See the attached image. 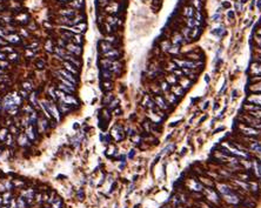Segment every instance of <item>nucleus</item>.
Masks as SVG:
<instances>
[{
    "label": "nucleus",
    "mask_w": 261,
    "mask_h": 208,
    "mask_svg": "<svg viewBox=\"0 0 261 208\" xmlns=\"http://www.w3.org/2000/svg\"><path fill=\"white\" fill-rule=\"evenodd\" d=\"M59 74H61V77L65 78V79H67L68 81H71V82H73L74 85L77 84V79L73 77V74L71 73V72H68V71L66 70H60L59 71Z\"/></svg>",
    "instance_id": "1"
},
{
    "label": "nucleus",
    "mask_w": 261,
    "mask_h": 208,
    "mask_svg": "<svg viewBox=\"0 0 261 208\" xmlns=\"http://www.w3.org/2000/svg\"><path fill=\"white\" fill-rule=\"evenodd\" d=\"M66 48L71 53H74V54H77V55L81 54V47H80L79 45H77V44H68L67 46H66Z\"/></svg>",
    "instance_id": "2"
},
{
    "label": "nucleus",
    "mask_w": 261,
    "mask_h": 208,
    "mask_svg": "<svg viewBox=\"0 0 261 208\" xmlns=\"http://www.w3.org/2000/svg\"><path fill=\"white\" fill-rule=\"evenodd\" d=\"M113 133L112 134L114 135V138L117 139L118 141H120V140H122L123 139V133H122V128L120 127V126H115V128L113 129Z\"/></svg>",
    "instance_id": "3"
},
{
    "label": "nucleus",
    "mask_w": 261,
    "mask_h": 208,
    "mask_svg": "<svg viewBox=\"0 0 261 208\" xmlns=\"http://www.w3.org/2000/svg\"><path fill=\"white\" fill-rule=\"evenodd\" d=\"M64 66H65V70L68 71V72H71L72 74H78V70H77L75 67H73L74 65L72 64V62L65 61V62H64Z\"/></svg>",
    "instance_id": "4"
},
{
    "label": "nucleus",
    "mask_w": 261,
    "mask_h": 208,
    "mask_svg": "<svg viewBox=\"0 0 261 208\" xmlns=\"http://www.w3.org/2000/svg\"><path fill=\"white\" fill-rule=\"evenodd\" d=\"M174 62L181 66V67H186V68H193L195 67V62H192V61H180V60H174Z\"/></svg>",
    "instance_id": "5"
},
{
    "label": "nucleus",
    "mask_w": 261,
    "mask_h": 208,
    "mask_svg": "<svg viewBox=\"0 0 261 208\" xmlns=\"http://www.w3.org/2000/svg\"><path fill=\"white\" fill-rule=\"evenodd\" d=\"M212 33L214 34V35H218V37H221V35H226V30H225L224 26H219V27H216L215 30H213Z\"/></svg>",
    "instance_id": "6"
},
{
    "label": "nucleus",
    "mask_w": 261,
    "mask_h": 208,
    "mask_svg": "<svg viewBox=\"0 0 261 208\" xmlns=\"http://www.w3.org/2000/svg\"><path fill=\"white\" fill-rule=\"evenodd\" d=\"M100 48H101V51L104 53H106V52H108V51L113 49V47H112V45L109 43H107V41H102V43H100Z\"/></svg>",
    "instance_id": "7"
},
{
    "label": "nucleus",
    "mask_w": 261,
    "mask_h": 208,
    "mask_svg": "<svg viewBox=\"0 0 261 208\" xmlns=\"http://www.w3.org/2000/svg\"><path fill=\"white\" fill-rule=\"evenodd\" d=\"M104 55H105V58H106V59H114V58H117L118 55H119V52H118V51H115V49H111V51H108V52L104 53Z\"/></svg>",
    "instance_id": "8"
},
{
    "label": "nucleus",
    "mask_w": 261,
    "mask_h": 208,
    "mask_svg": "<svg viewBox=\"0 0 261 208\" xmlns=\"http://www.w3.org/2000/svg\"><path fill=\"white\" fill-rule=\"evenodd\" d=\"M28 140H30V139L27 138V135L20 134L18 138V144L20 145V146H26V145L28 144Z\"/></svg>",
    "instance_id": "9"
},
{
    "label": "nucleus",
    "mask_w": 261,
    "mask_h": 208,
    "mask_svg": "<svg viewBox=\"0 0 261 208\" xmlns=\"http://www.w3.org/2000/svg\"><path fill=\"white\" fill-rule=\"evenodd\" d=\"M38 126H39V131H40V132H45V129H46L47 126H48V123H47V120H46V119H40V120H38Z\"/></svg>",
    "instance_id": "10"
},
{
    "label": "nucleus",
    "mask_w": 261,
    "mask_h": 208,
    "mask_svg": "<svg viewBox=\"0 0 261 208\" xmlns=\"http://www.w3.org/2000/svg\"><path fill=\"white\" fill-rule=\"evenodd\" d=\"M59 109L61 110V113H67V112H70L71 110V105H67L65 104V102H61L60 101V104H59Z\"/></svg>",
    "instance_id": "11"
},
{
    "label": "nucleus",
    "mask_w": 261,
    "mask_h": 208,
    "mask_svg": "<svg viewBox=\"0 0 261 208\" xmlns=\"http://www.w3.org/2000/svg\"><path fill=\"white\" fill-rule=\"evenodd\" d=\"M248 100L254 105H258V106H261V94L260 95H253L251 98H248Z\"/></svg>",
    "instance_id": "12"
},
{
    "label": "nucleus",
    "mask_w": 261,
    "mask_h": 208,
    "mask_svg": "<svg viewBox=\"0 0 261 208\" xmlns=\"http://www.w3.org/2000/svg\"><path fill=\"white\" fill-rule=\"evenodd\" d=\"M26 135H27V138L30 139V140H34V139H35V135H34V133H33V127H32L31 125L27 126V129H26Z\"/></svg>",
    "instance_id": "13"
},
{
    "label": "nucleus",
    "mask_w": 261,
    "mask_h": 208,
    "mask_svg": "<svg viewBox=\"0 0 261 208\" xmlns=\"http://www.w3.org/2000/svg\"><path fill=\"white\" fill-rule=\"evenodd\" d=\"M219 190H220V193L224 194V195H227V194L232 193V189H230L229 187L226 186V185H220V186H219Z\"/></svg>",
    "instance_id": "14"
},
{
    "label": "nucleus",
    "mask_w": 261,
    "mask_h": 208,
    "mask_svg": "<svg viewBox=\"0 0 261 208\" xmlns=\"http://www.w3.org/2000/svg\"><path fill=\"white\" fill-rule=\"evenodd\" d=\"M6 40L9 41V43H19L20 41V37L16 35V34H9V35L6 37Z\"/></svg>",
    "instance_id": "15"
},
{
    "label": "nucleus",
    "mask_w": 261,
    "mask_h": 208,
    "mask_svg": "<svg viewBox=\"0 0 261 208\" xmlns=\"http://www.w3.org/2000/svg\"><path fill=\"white\" fill-rule=\"evenodd\" d=\"M242 132L248 135H256L259 133V132L255 131L254 128H248V127H242Z\"/></svg>",
    "instance_id": "16"
},
{
    "label": "nucleus",
    "mask_w": 261,
    "mask_h": 208,
    "mask_svg": "<svg viewBox=\"0 0 261 208\" xmlns=\"http://www.w3.org/2000/svg\"><path fill=\"white\" fill-rule=\"evenodd\" d=\"M60 14L64 17H73L75 12H74V9H62V11H60Z\"/></svg>",
    "instance_id": "17"
},
{
    "label": "nucleus",
    "mask_w": 261,
    "mask_h": 208,
    "mask_svg": "<svg viewBox=\"0 0 261 208\" xmlns=\"http://www.w3.org/2000/svg\"><path fill=\"white\" fill-rule=\"evenodd\" d=\"M155 102H157V104H158V106H159V107H161V108H165V109H166V108H167V105H166V102L163 101V99L161 98V96H158V98L155 99Z\"/></svg>",
    "instance_id": "18"
},
{
    "label": "nucleus",
    "mask_w": 261,
    "mask_h": 208,
    "mask_svg": "<svg viewBox=\"0 0 261 208\" xmlns=\"http://www.w3.org/2000/svg\"><path fill=\"white\" fill-rule=\"evenodd\" d=\"M59 88L61 89L62 92H66V93H68V94H71V93L73 92V89H71L70 87H67V86H65L64 84H60V85H59Z\"/></svg>",
    "instance_id": "19"
},
{
    "label": "nucleus",
    "mask_w": 261,
    "mask_h": 208,
    "mask_svg": "<svg viewBox=\"0 0 261 208\" xmlns=\"http://www.w3.org/2000/svg\"><path fill=\"white\" fill-rule=\"evenodd\" d=\"M185 16L187 17V18L193 17L194 16V8H193V7H187V8H186V11H185Z\"/></svg>",
    "instance_id": "20"
},
{
    "label": "nucleus",
    "mask_w": 261,
    "mask_h": 208,
    "mask_svg": "<svg viewBox=\"0 0 261 208\" xmlns=\"http://www.w3.org/2000/svg\"><path fill=\"white\" fill-rule=\"evenodd\" d=\"M22 86H24V89L26 91V92H31L32 88H33V86H32L31 82H28V81H25L24 84H22Z\"/></svg>",
    "instance_id": "21"
},
{
    "label": "nucleus",
    "mask_w": 261,
    "mask_h": 208,
    "mask_svg": "<svg viewBox=\"0 0 261 208\" xmlns=\"http://www.w3.org/2000/svg\"><path fill=\"white\" fill-rule=\"evenodd\" d=\"M6 138H7V129L6 128H3L1 131H0V140L3 141V140H5Z\"/></svg>",
    "instance_id": "22"
},
{
    "label": "nucleus",
    "mask_w": 261,
    "mask_h": 208,
    "mask_svg": "<svg viewBox=\"0 0 261 208\" xmlns=\"http://www.w3.org/2000/svg\"><path fill=\"white\" fill-rule=\"evenodd\" d=\"M61 206H62L61 200L59 199V198H57L56 201H54V203H53V208H61Z\"/></svg>",
    "instance_id": "23"
},
{
    "label": "nucleus",
    "mask_w": 261,
    "mask_h": 208,
    "mask_svg": "<svg viewBox=\"0 0 261 208\" xmlns=\"http://www.w3.org/2000/svg\"><path fill=\"white\" fill-rule=\"evenodd\" d=\"M12 98H13V100H14V102H16L17 106L21 104V99H20V96H18V95H17V93L12 94Z\"/></svg>",
    "instance_id": "24"
},
{
    "label": "nucleus",
    "mask_w": 261,
    "mask_h": 208,
    "mask_svg": "<svg viewBox=\"0 0 261 208\" xmlns=\"http://www.w3.org/2000/svg\"><path fill=\"white\" fill-rule=\"evenodd\" d=\"M251 91H253V92H261V82L252 86V87H251Z\"/></svg>",
    "instance_id": "25"
},
{
    "label": "nucleus",
    "mask_w": 261,
    "mask_h": 208,
    "mask_svg": "<svg viewBox=\"0 0 261 208\" xmlns=\"http://www.w3.org/2000/svg\"><path fill=\"white\" fill-rule=\"evenodd\" d=\"M173 43H174L175 45H180V44L182 43V37L181 35H175V38L173 39Z\"/></svg>",
    "instance_id": "26"
},
{
    "label": "nucleus",
    "mask_w": 261,
    "mask_h": 208,
    "mask_svg": "<svg viewBox=\"0 0 261 208\" xmlns=\"http://www.w3.org/2000/svg\"><path fill=\"white\" fill-rule=\"evenodd\" d=\"M45 48H46V51H48V52H53V47H52V41L51 40H47L46 45H45Z\"/></svg>",
    "instance_id": "27"
},
{
    "label": "nucleus",
    "mask_w": 261,
    "mask_h": 208,
    "mask_svg": "<svg viewBox=\"0 0 261 208\" xmlns=\"http://www.w3.org/2000/svg\"><path fill=\"white\" fill-rule=\"evenodd\" d=\"M73 41L77 45H79V44L83 43V38H81V35H73Z\"/></svg>",
    "instance_id": "28"
},
{
    "label": "nucleus",
    "mask_w": 261,
    "mask_h": 208,
    "mask_svg": "<svg viewBox=\"0 0 261 208\" xmlns=\"http://www.w3.org/2000/svg\"><path fill=\"white\" fill-rule=\"evenodd\" d=\"M18 208H26V203H25L22 198H19L18 199Z\"/></svg>",
    "instance_id": "29"
},
{
    "label": "nucleus",
    "mask_w": 261,
    "mask_h": 208,
    "mask_svg": "<svg viewBox=\"0 0 261 208\" xmlns=\"http://www.w3.org/2000/svg\"><path fill=\"white\" fill-rule=\"evenodd\" d=\"M255 171L259 176H261V163L260 162H255Z\"/></svg>",
    "instance_id": "30"
},
{
    "label": "nucleus",
    "mask_w": 261,
    "mask_h": 208,
    "mask_svg": "<svg viewBox=\"0 0 261 208\" xmlns=\"http://www.w3.org/2000/svg\"><path fill=\"white\" fill-rule=\"evenodd\" d=\"M37 67L39 68V70H43L44 67H45V61L44 60H41V59H39V61H37Z\"/></svg>",
    "instance_id": "31"
},
{
    "label": "nucleus",
    "mask_w": 261,
    "mask_h": 208,
    "mask_svg": "<svg viewBox=\"0 0 261 208\" xmlns=\"http://www.w3.org/2000/svg\"><path fill=\"white\" fill-rule=\"evenodd\" d=\"M102 77H104L105 79H109V78H111V73H109L107 70H104L102 71Z\"/></svg>",
    "instance_id": "32"
},
{
    "label": "nucleus",
    "mask_w": 261,
    "mask_h": 208,
    "mask_svg": "<svg viewBox=\"0 0 261 208\" xmlns=\"http://www.w3.org/2000/svg\"><path fill=\"white\" fill-rule=\"evenodd\" d=\"M174 145H168V146L166 147V148H163V153H169V152H171V149H173V148H174Z\"/></svg>",
    "instance_id": "33"
},
{
    "label": "nucleus",
    "mask_w": 261,
    "mask_h": 208,
    "mask_svg": "<svg viewBox=\"0 0 261 208\" xmlns=\"http://www.w3.org/2000/svg\"><path fill=\"white\" fill-rule=\"evenodd\" d=\"M221 19V14H219V13H215L214 16L212 17V21H219Z\"/></svg>",
    "instance_id": "34"
},
{
    "label": "nucleus",
    "mask_w": 261,
    "mask_h": 208,
    "mask_svg": "<svg viewBox=\"0 0 261 208\" xmlns=\"http://www.w3.org/2000/svg\"><path fill=\"white\" fill-rule=\"evenodd\" d=\"M221 7H224V8H230V3H228V1H222Z\"/></svg>",
    "instance_id": "35"
},
{
    "label": "nucleus",
    "mask_w": 261,
    "mask_h": 208,
    "mask_svg": "<svg viewBox=\"0 0 261 208\" xmlns=\"http://www.w3.org/2000/svg\"><path fill=\"white\" fill-rule=\"evenodd\" d=\"M8 200H11V194L6 193V194L4 195V201H5V203H8Z\"/></svg>",
    "instance_id": "36"
},
{
    "label": "nucleus",
    "mask_w": 261,
    "mask_h": 208,
    "mask_svg": "<svg viewBox=\"0 0 261 208\" xmlns=\"http://www.w3.org/2000/svg\"><path fill=\"white\" fill-rule=\"evenodd\" d=\"M104 85H105V89H112V84L109 82V81H106V82H104Z\"/></svg>",
    "instance_id": "37"
},
{
    "label": "nucleus",
    "mask_w": 261,
    "mask_h": 208,
    "mask_svg": "<svg viewBox=\"0 0 261 208\" xmlns=\"http://www.w3.org/2000/svg\"><path fill=\"white\" fill-rule=\"evenodd\" d=\"M1 52H9V53H12L13 52V48L12 47H4L3 49H1Z\"/></svg>",
    "instance_id": "38"
},
{
    "label": "nucleus",
    "mask_w": 261,
    "mask_h": 208,
    "mask_svg": "<svg viewBox=\"0 0 261 208\" xmlns=\"http://www.w3.org/2000/svg\"><path fill=\"white\" fill-rule=\"evenodd\" d=\"M0 67L6 68V67H8V64H7L6 61H4V60H0Z\"/></svg>",
    "instance_id": "39"
},
{
    "label": "nucleus",
    "mask_w": 261,
    "mask_h": 208,
    "mask_svg": "<svg viewBox=\"0 0 261 208\" xmlns=\"http://www.w3.org/2000/svg\"><path fill=\"white\" fill-rule=\"evenodd\" d=\"M118 102H119V101L118 100H114V101H112L111 102V105H109V109H113L114 107H115V106H117L118 105Z\"/></svg>",
    "instance_id": "40"
},
{
    "label": "nucleus",
    "mask_w": 261,
    "mask_h": 208,
    "mask_svg": "<svg viewBox=\"0 0 261 208\" xmlns=\"http://www.w3.org/2000/svg\"><path fill=\"white\" fill-rule=\"evenodd\" d=\"M228 18H229V20L234 19V18H235V13H234L233 11H229V12H228Z\"/></svg>",
    "instance_id": "41"
},
{
    "label": "nucleus",
    "mask_w": 261,
    "mask_h": 208,
    "mask_svg": "<svg viewBox=\"0 0 261 208\" xmlns=\"http://www.w3.org/2000/svg\"><path fill=\"white\" fill-rule=\"evenodd\" d=\"M7 145H12V135H8L7 134V141H6Z\"/></svg>",
    "instance_id": "42"
},
{
    "label": "nucleus",
    "mask_w": 261,
    "mask_h": 208,
    "mask_svg": "<svg viewBox=\"0 0 261 208\" xmlns=\"http://www.w3.org/2000/svg\"><path fill=\"white\" fill-rule=\"evenodd\" d=\"M5 187H6V189H11L12 185H11V182H8V181H5Z\"/></svg>",
    "instance_id": "43"
},
{
    "label": "nucleus",
    "mask_w": 261,
    "mask_h": 208,
    "mask_svg": "<svg viewBox=\"0 0 261 208\" xmlns=\"http://www.w3.org/2000/svg\"><path fill=\"white\" fill-rule=\"evenodd\" d=\"M252 115H256V116H259V118H261V112H252Z\"/></svg>",
    "instance_id": "44"
},
{
    "label": "nucleus",
    "mask_w": 261,
    "mask_h": 208,
    "mask_svg": "<svg viewBox=\"0 0 261 208\" xmlns=\"http://www.w3.org/2000/svg\"><path fill=\"white\" fill-rule=\"evenodd\" d=\"M224 129H225V127H219V128H216V129H215V131H214V132H213V133H214V134H215V133H219V132H220V131H224Z\"/></svg>",
    "instance_id": "45"
},
{
    "label": "nucleus",
    "mask_w": 261,
    "mask_h": 208,
    "mask_svg": "<svg viewBox=\"0 0 261 208\" xmlns=\"http://www.w3.org/2000/svg\"><path fill=\"white\" fill-rule=\"evenodd\" d=\"M6 190V187L4 186L3 184H0V192H5Z\"/></svg>",
    "instance_id": "46"
},
{
    "label": "nucleus",
    "mask_w": 261,
    "mask_h": 208,
    "mask_svg": "<svg viewBox=\"0 0 261 208\" xmlns=\"http://www.w3.org/2000/svg\"><path fill=\"white\" fill-rule=\"evenodd\" d=\"M235 8H237V11H241V5L239 3H237L235 4Z\"/></svg>",
    "instance_id": "47"
},
{
    "label": "nucleus",
    "mask_w": 261,
    "mask_h": 208,
    "mask_svg": "<svg viewBox=\"0 0 261 208\" xmlns=\"http://www.w3.org/2000/svg\"><path fill=\"white\" fill-rule=\"evenodd\" d=\"M168 99H169V101H171V102H175V96H173V95H169Z\"/></svg>",
    "instance_id": "48"
},
{
    "label": "nucleus",
    "mask_w": 261,
    "mask_h": 208,
    "mask_svg": "<svg viewBox=\"0 0 261 208\" xmlns=\"http://www.w3.org/2000/svg\"><path fill=\"white\" fill-rule=\"evenodd\" d=\"M5 58H6V55H5V53L0 52V60H4Z\"/></svg>",
    "instance_id": "49"
},
{
    "label": "nucleus",
    "mask_w": 261,
    "mask_h": 208,
    "mask_svg": "<svg viewBox=\"0 0 261 208\" xmlns=\"http://www.w3.org/2000/svg\"><path fill=\"white\" fill-rule=\"evenodd\" d=\"M173 89H175L176 91V93H178V95H181L182 94V91L180 88H173Z\"/></svg>",
    "instance_id": "50"
},
{
    "label": "nucleus",
    "mask_w": 261,
    "mask_h": 208,
    "mask_svg": "<svg viewBox=\"0 0 261 208\" xmlns=\"http://www.w3.org/2000/svg\"><path fill=\"white\" fill-rule=\"evenodd\" d=\"M17 57H18L17 54H12V55H9V59H11V60H14V59H17Z\"/></svg>",
    "instance_id": "51"
},
{
    "label": "nucleus",
    "mask_w": 261,
    "mask_h": 208,
    "mask_svg": "<svg viewBox=\"0 0 261 208\" xmlns=\"http://www.w3.org/2000/svg\"><path fill=\"white\" fill-rule=\"evenodd\" d=\"M167 85H168L167 82H162V88L163 89H167V88H168V86H167Z\"/></svg>",
    "instance_id": "52"
},
{
    "label": "nucleus",
    "mask_w": 261,
    "mask_h": 208,
    "mask_svg": "<svg viewBox=\"0 0 261 208\" xmlns=\"http://www.w3.org/2000/svg\"><path fill=\"white\" fill-rule=\"evenodd\" d=\"M33 54H34V53L32 52V51H26V55H27V57H28V55L31 57V55H33Z\"/></svg>",
    "instance_id": "53"
},
{
    "label": "nucleus",
    "mask_w": 261,
    "mask_h": 208,
    "mask_svg": "<svg viewBox=\"0 0 261 208\" xmlns=\"http://www.w3.org/2000/svg\"><path fill=\"white\" fill-rule=\"evenodd\" d=\"M133 155H134V150H132V152H131V153H129V155H128V156H129V158H132V156H133Z\"/></svg>",
    "instance_id": "54"
},
{
    "label": "nucleus",
    "mask_w": 261,
    "mask_h": 208,
    "mask_svg": "<svg viewBox=\"0 0 261 208\" xmlns=\"http://www.w3.org/2000/svg\"><path fill=\"white\" fill-rule=\"evenodd\" d=\"M205 80H206V82H208V81H209V77H208V75H206V77H205Z\"/></svg>",
    "instance_id": "55"
},
{
    "label": "nucleus",
    "mask_w": 261,
    "mask_h": 208,
    "mask_svg": "<svg viewBox=\"0 0 261 208\" xmlns=\"http://www.w3.org/2000/svg\"><path fill=\"white\" fill-rule=\"evenodd\" d=\"M208 104H209V102H206V104H205V106H203V109H206V108L208 107Z\"/></svg>",
    "instance_id": "56"
},
{
    "label": "nucleus",
    "mask_w": 261,
    "mask_h": 208,
    "mask_svg": "<svg viewBox=\"0 0 261 208\" xmlns=\"http://www.w3.org/2000/svg\"><path fill=\"white\" fill-rule=\"evenodd\" d=\"M258 8H261V0L258 1Z\"/></svg>",
    "instance_id": "57"
},
{
    "label": "nucleus",
    "mask_w": 261,
    "mask_h": 208,
    "mask_svg": "<svg viewBox=\"0 0 261 208\" xmlns=\"http://www.w3.org/2000/svg\"><path fill=\"white\" fill-rule=\"evenodd\" d=\"M185 153H186V148H182V152H181V154H182V155H184Z\"/></svg>",
    "instance_id": "58"
},
{
    "label": "nucleus",
    "mask_w": 261,
    "mask_h": 208,
    "mask_svg": "<svg viewBox=\"0 0 261 208\" xmlns=\"http://www.w3.org/2000/svg\"><path fill=\"white\" fill-rule=\"evenodd\" d=\"M233 96H237V91H233Z\"/></svg>",
    "instance_id": "59"
},
{
    "label": "nucleus",
    "mask_w": 261,
    "mask_h": 208,
    "mask_svg": "<svg viewBox=\"0 0 261 208\" xmlns=\"http://www.w3.org/2000/svg\"><path fill=\"white\" fill-rule=\"evenodd\" d=\"M60 1H68V0H60Z\"/></svg>",
    "instance_id": "60"
},
{
    "label": "nucleus",
    "mask_w": 261,
    "mask_h": 208,
    "mask_svg": "<svg viewBox=\"0 0 261 208\" xmlns=\"http://www.w3.org/2000/svg\"><path fill=\"white\" fill-rule=\"evenodd\" d=\"M246 1H247V0H242V3H246Z\"/></svg>",
    "instance_id": "61"
},
{
    "label": "nucleus",
    "mask_w": 261,
    "mask_h": 208,
    "mask_svg": "<svg viewBox=\"0 0 261 208\" xmlns=\"http://www.w3.org/2000/svg\"><path fill=\"white\" fill-rule=\"evenodd\" d=\"M0 109H1V105H0Z\"/></svg>",
    "instance_id": "62"
}]
</instances>
